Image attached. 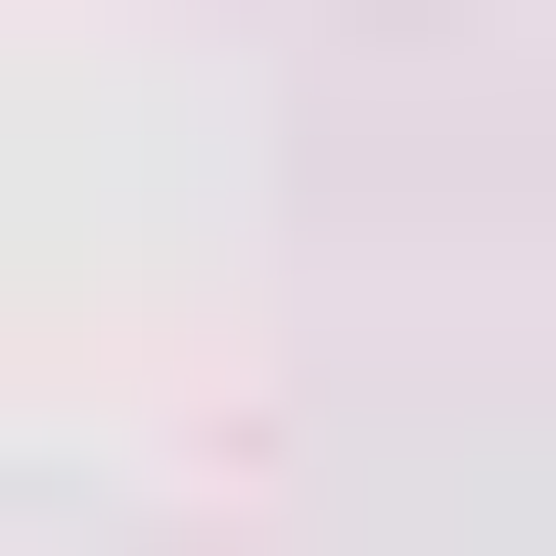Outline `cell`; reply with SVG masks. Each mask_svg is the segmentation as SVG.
<instances>
[]
</instances>
